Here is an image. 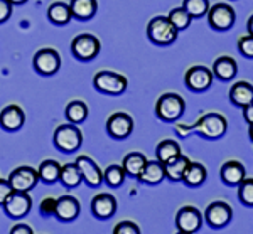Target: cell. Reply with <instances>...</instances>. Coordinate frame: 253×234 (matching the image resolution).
Returning <instances> with one entry per match:
<instances>
[{
  "instance_id": "1",
  "label": "cell",
  "mask_w": 253,
  "mask_h": 234,
  "mask_svg": "<svg viewBox=\"0 0 253 234\" xmlns=\"http://www.w3.org/2000/svg\"><path fill=\"white\" fill-rule=\"evenodd\" d=\"M193 131L206 140H219L228 131V120L221 113H206L193 125Z\"/></svg>"
},
{
  "instance_id": "2",
  "label": "cell",
  "mask_w": 253,
  "mask_h": 234,
  "mask_svg": "<svg viewBox=\"0 0 253 234\" xmlns=\"http://www.w3.org/2000/svg\"><path fill=\"white\" fill-rule=\"evenodd\" d=\"M177 36L179 31L172 26L169 17H164V15H156L154 19H150L147 26V38L156 46H170L175 42Z\"/></svg>"
},
{
  "instance_id": "3",
  "label": "cell",
  "mask_w": 253,
  "mask_h": 234,
  "mask_svg": "<svg viewBox=\"0 0 253 234\" xmlns=\"http://www.w3.org/2000/svg\"><path fill=\"white\" fill-rule=\"evenodd\" d=\"M186 101L177 93H164L156 103V115L166 123H175L184 115Z\"/></svg>"
},
{
  "instance_id": "4",
  "label": "cell",
  "mask_w": 253,
  "mask_h": 234,
  "mask_svg": "<svg viewBox=\"0 0 253 234\" xmlns=\"http://www.w3.org/2000/svg\"><path fill=\"white\" fill-rule=\"evenodd\" d=\"M56 149L64 154H73L81 147L83 143V133L78 128V125L75 123H64L59 125L54 131V137H52Z\"/></svg>"
},
{
  "instance_id": "5",
  "label": "cell",
  "mask_w": 253,
  "mask_h": 234,
  "mask_svg": "<svg viewBox=\"0 0 253 234\" xmlns=\"http://www.w3.org/2000/svg\"><path fill=\"white\" fill-rule=\"evenodd\" d=\"M93 86L96 91L108 94V96H118V94L125 93L128 81L125 76L118 75V73L108 71V69H101L93 78Z\"/></svg>"
},
{
  "instance_id": "6",
  "label": "cell",
  "mask_w": 253,
  "mask_h": 234,
  "mask_svg": "<svg viewBox=\"0 0 253 234\" xmlns=\"http://www.w3.org/2000/svg\"><path fill=\"white\" fill-rule=\"evenodd\" d=\"M100 39L93 34H80L71 40V54L78 61H93L100 54Z\"/></svg>"
},
{
  "instance_id": "7",
  "label": "cell",
  "mask_w": 253,
  "mask_h": 234,
  "mask_svg": "<svg viewBox=\"0 0 253 234\" xmlns=\"http://www.w3.org/2000/svg\"><path fill=\"white\" fill-rule=\"evenodd\" d=\"M208 17V24H210L211 29L214 31H230L231 27L235 26L236 20V12L230 3H216V5L210 7L206 14Z\"/></svg>"
},
{
  "instance_id": "8",
  "label": "cell",
  "mask_w": 253,
  "mask_h": 234,
  "mask_svg": "<svg viewBox=\"0 0 253 234\" xmlns=\"http://www.w3.org/2000/svg\"><path fill=\"white\" fill-rule=\"evenodd\" d=\"M32 66H34L38 75L52 76V75H56L61 68V56H59V52L52 47L39 49V51L34 54Z\"/></svg>"
},
{
  "instance_id": "9",
  "label": "cell",
  "mask_w": 253,
  "mask_h": 234,
  "mask_svg": "<svg viewBox=\"0 0 253 234\" xmlns=\"http://www.w3.org/2000/svg\"><path fill=\"white\" fill-rule=\"evenodd\" d=\"M233 219V209L223 200L211 202L205 211V221L211 229H223Z\"/></svg>"
},
{
  "instance_id": "10",
  "label": "cell",
  "mask_w": 253,
  "mask_h": 234,
  "mask_svg": "<svg viewBox=\"0 0 253 234\" xmlns=\"http://www.w3.org/2000/svg\"><path fill=\"white\" fill-rule=\"evenodd\" d=\"M214 79V75L211 69H208L206 66H193L187 69L184 76L186 88L193 93H203L206 89L211 88Z\"/></svg>"
},
{
  "instance_id": "11",
  "label": "cell",
  "mask_w": 253,
  "mask_h": 234,
  "mask_svg": "<svg viewBox=\"0 0 253 234\" xmlns=\"http://www.w3.org/2000/svg\"><path fill=\"white\" fill-rule=\"evenodd\" d=\"M2 207L5 211L7 217H10V219H22V217H26L31 212L32 197L29 195V192L14 191Z\"/></svg>"
},
{
  "instance_id": "12",
  "label": "cell",
  "mask_w": 253,
  "mask_h": 234,
  "mask_svg": "<svg viewBox=\"0 0 253 234\" xmlns=\"http://www.w3.org/2000/svg\"><path fill=\"white\" fill-rule=\"evenodd\" d=\"M107 131L115 140H125L133 131V118L124 112L110 115V118L107 120Z\"/></svg>"
},
{
  "instance_id": "13",
  "label": "cell",
  "mask_w": 253,
  "mask_h": 234,
  "mask_svg": "<svg viewBox=\"0 0 253 234\" xmlns=\"http://www.w3.org/2000/svg\"><path fill=\"white\" fill-rule=\"evenodd\" d=\"M175 226H177L179 233L194 234L203 226V214L199 212V209L193 206H184L179 209L177 216H175Z\"/></svg>"
},
{
  "instance_id": "14",
  "label": "cell",
  "mask_w": 253,
  "mask_h": 234,
  "mask_svg": "<svg viewBox=\"0 0 253 234\" xmlns=\"http://www.w3.org/2000/svg\"><path fill=\"white\" fill-rule=\"evenodd\" d=\"M75 162L81 172L83 182L86 184L88 187L98 189L101 184H103V172H101V169L98 167V163H95V160L89 158L88 155H80Z\"/></svg>"
},
{
  "instance_id": "15",
  "label": "cell",
  "mask_w": 253,
  "mask_h": 234,
  "mask_svg": "<svg viewBox=\"0 0 253 234\" xmlns=\"http://www.w3.org/2000/svg\"><path fill=\"white\" fill-rule=\"evenodd\" d=\"M9 182L14 187V191H22L29 192L36 187V184L39 182V174L38 170H34L32 167H19L14 172H10Z\"/></svg>"
},
{
  "instance_id": "16",
  "label": "cell",
  "mask_w": 253,
  "mask_h": 234,
  "mask_svg": "<svg viewBox=\"0 0 253 234\" xmlns=\"http://www.w3.org/2000/svg\"><path fill=\"white\" fill-rule=\"evenodd\" d=\"M91 212L98 219H110L117 212V199L108 192L96 194L91 200Z\"/></svg>"
},
{
  "instance_id": "17",
  "label": "cell",
  "mask_w": 253,
  "mask_h": 234,
  "mask_svg": "<svg viewBox=\"0 0 253 234\" xmlns=\"http://www.w3.org/2000/svg\"><path fill=\"white\" fill-rule=\"evenodd\" d=\"M26 113L19 105H9L0 112V126L5 131H17L24 126Z\"/></svg>"
},
{
  "instance_id": "18",
  "label": "cell",
  "mask_w": 253,
  "mask_h": 234,
  "mask_svg": "<svg viewBox=\"0 0 253 234\" xmlns=\"http://www.w3.org/2000/svg\"><path fill=\"white\" fill-rule=\"evenodd\" d=\"M80 216V202L73 195H61L56 200V217L61 223H71Z\"/></svg>"
},
{
  "instance_id": "19",
  "label": "cell",
  "mask_w": 253,
  "mask_h": 234,
  "mask_svg": "<svg viewBox=\"0 0 253 234\" xmlns=\"http://www.w3.org/2000/svg\"><path fill=\"white\" fill-rule=\"evenodd\" d=\"M219 175H221L223 184L230 187H236L242 180L247 177V172H245V167L242 162L238 160H228V162L223 163L221 170H219Z\"/></svg>"
},
{
  "instance_id": "20",
  "label": "cell",
  "mask_w": 253,
  "mask_h": 234,
  "mask_svg": "<svg viewBox=\"0 0 253 234\" xmlns=\"http://www.w3.org/2000/svg\"><path fill=\"white\" fill-rule=\"evenodd\" d=\"M213 75L214 78H218L219 81H231L235 79V76L238 75V64L233 57L230 56H219L213 64Z\"/></svg>"
},
{
  "instance_id": "21",
  "label": "cell",
  "mask_w": 253,
  "mask_h": 234,
  "mask_svg": "<svg viewBox=\"0 0 253 234\" xmlns=\"http://www.w3.org/2000/svg\"><path fill=\"white\" fill-rule=\"evenodd\" d=\"M166 179V172H164V163L159 162V160H147L144 170H142L140 177L137 180H140L142 184L147 186H157L162 180Z\"/></svg>"
},
{
  "instance_id": "22",
  "label": "cell",
  "mask_w": 253,
  "mask_h": 234,
  "mask_svg": "<svg viewBox=\"0 0 253 234\" xmlns=\"http://www.w3.org/2000/svg\"><path fill=\"white\" fill-rule=\"evenodd\" d=\"M191 160L186 155H177V157L170 158L169 162L164 163V172H166V179H169L170 182H182L184 177V172L189 165Z\"/></svg>"
},
{
  "instance_id": "23",
  "label": "cell",
  "mask_w": 253,
  "mask_h": 234,
  "mask_svg": "<svg viewBox=\"0 0 253 234\" xmlns=\"http://www.w3.org/2000/svg\"><path fill=\"white\" fill-rule=\"evenodd\" d=\"M230 101L238 108H243L253 101V86L247 81H238L230 88Z\"/></svg>"
},
{
  "instance_id": "24",
  "label": "cell",
  "mask_w": 253,
  "mask_h": 234,
  "mask_svg": "<svg viewBox=\"0 0 253 234\" xmlns=\"http://www.w3.org/2000/svg\"><path fill=\"white\" fill-rule=\"evenodd\" d=\"M147 163V157L142 152H130L128 155H125L124 162H122V167H124L126 177L130 179H138L144 170Z\"/></svg>"
},
{
  "instance_id": "25",
  "label": "cell",
  "mask_w": 253,
  "mask_h": 234,
  "mask_svg": "<svg viewBox=\"0 0 253 234\" xmlns=\"http://www.w3.org/2000/svg\"><path fill=\"white\" fill-rule=\"evenodd\" d=\"M69 7H71L73 19L89 20L95 17L98 10V2L96 0H69Z\"/></svg>"
},
{
  "instance_id": "26",
  "label": "cell",
  "mask_w": 253,
  "mask_h": 234,
  "mask_svg": "<svg viewBox=\"0 0 253 234\" xmlns=\"http://www.w3.org/2000/svg\"><path fill=\"white\" fill-rule=\"evenodd\" d=\"M47 19H49V22L54 24V26H66V24H69L73 19L69 3H64V2L51 3L47 9Z\"/></svg>"
},
{
  "instance_id": "27",
  "label": "cell",
  "mask_w": 253,
  "mask_h": 234,
  "mask_svg": "<svg viewBox=\"0 0 253 234\" xmlns=\"http://www.w3.org/2000/svg\"><path fill=\"white\" fill-rule=\"evenodd\" d=\"M206 177H208V170L203 163L189 162V165H187V169L184 172V177H182V182L187 187H199L206 182Z\"/></svg>"
},
{
  "instance_id": "28",
  "label": "cell",
  "mask_w": 253,
  "mask_h": 234,
  "mask_svg": "<svg viewBox=\"0 0 253 234\" xmlns=\"http://www.w3.org/2000/svg\"><path fill=\"white\" fill-rule=\"evenodd\" d=\"M181 154H182L181 145L175 140H170V138H166V140L159 142L156 147V158L162 163L169 162L170 158L177 157V155H181Z\"/></svg>"
},
{
  "instance_id": "29",
  "label": "cell",
  "mask_w": 253,
  "mask_h": 234,
  "mask_svg": "<svg viewBox=\"0 0 253 234\" xmlns=\"http://www.w3.org/2000/svg\"><path fill=\"white\" fill-rule=\"evenodd\" d=\"M88 105L84 101L75 100L71 103L66 105V110H64V115H66L69 123H75V125H80V123H84L88 118Z\"/></svg>"
},
{
  "instance_id": "30",
  "label": "cell",
  "mask_w": 253,
  "mask_h": 234,
  "mask_svg": "<svg viewBox=\"0 0 253 234\" xmlns=\"http://www.w3.org/2000/svg\"><path fill=\"white\" fill-rule=\"evenodd\" d=\"M81 172L78 169V165L75 163H66V165H61V175H59V182L63 184L66 189H75L81 184Z\"/></svg>"
},
{
  "instance_id": "31",
  "label": "cell",
  "mask_w": 253,
  "mask_h": 234,
  "mask_svg": "<svg viewBox=\"0 0 253 234\" xmlns=\"http://www.w3.org/2000/svg\"><path fill=\"white\" fill-rule=\"evenodd\" d=\"M38 174L39 180H42L44 184H56L61 175V163L56 160H44L39 165Z\"/></svg>"
},
{
  "instance_id": "32",
  "label": "cell",
  "mask_w": 253,
  "mask_h": 234,
  "mask_svg": "<svg viewBox=\"0 0 253 234\" xmlns=\"http://www.w3.org/2000/svg\"><path fill=\"white\" fill-rule=\"evenodd\" d=\"M125 179H126V174H125L124 167L118 165V163L108 165L107 170L103 172V182L107 184L108 187H112V189L120 187L122 184L125 182Z\"/></svg>"
},
{
  "instance_id": "33",
  "label": "cell",
  "mask_w": 253,
  "mask_h": 234,
  "mask_svg": "<svg viewBox=\"0 0 253 234\" xmlns=\"http://www.w3.org/2000/svg\"><path fill=\"white\" fill-rule=\"evenodd\" d=\"M182 7L193 19H199L210 10V0H182Z\"/></svg>"
},
{
  "instance_id": "34",
  "label": "cell",
  "mask_w": 253,
  "mask_h": 234,
  "mask_svg": "<svg viewBox=\"0 0 253 234\" xmlns=\"http://www.w3.org/2000/svg\"><path fill=\"white\" fill-rule=\"evenodd\" d=\"M169 20L172 22V26L177 29V31H184L191 26V22H193V17H191L189 14H187V10L184 7H179V9H172L169 12Z\"/></svg>"
},
{
  "instance_id": "35",
  "label": "cell",
  "mask_w": 253,
  "mask_h": 234,
  "mask_svg": "<svg viewBox=\"0 0 253 234\" xmlns=\"http://www.w3.org/2000/svg\"><path fill=\"white\" fill-rule=\"evenodd\" d=\"M238 199L243 206L253 207V179L245 177L242 182L238 184Z\"/></svg>"
},
{
  "instance_id": "36",
  "label": "cell",
  "mask_w": 253,
  "mask_h": 234,
  "mask_svg": "<svg viewBox=\"0 0 253 234\" xmlns=\"http://www.w3.org/2000/svg\"><path fill=\"white\" fill-rule=\"evenodd\" d=\"M238 51L242 52L245 57H248V59H253V36L252 34H247L238 39Z\"/></svg>"
},
{
  "instance_id": "37",
  "label": "cell",
  "mask_w": 253,
  "mask_h": 234,
  "mask_svg": "<svg viewBox=\"0 0 253 234\" xmlns=\"http://www.w3.org/2000/svg\"><path fill=\"white\" fill-rule=\"evenodd\" d=\"M113 234H140V228L133 221H122L113 228Z\"/></svg>"
},
{
  "instance_id": "38",
  "label": "cell",
  "mask_w": 253,
  "mask_h": 234,
  "mask_svg": "<svg viewBox=\"0 0 253 234\" xmlns=\"http://www.w3.org/2000/svg\"><path fill=\"white\" fill-rule=\"evenodd\" d=\"M56 200L58 199H54V197H46L39 206L41 216H44V217L56 216Z\"/></svg>"
},
{
  "instance_id": "39",
  "label": "cell",
  "mask_w": 253,
  "mask_h": 234,
  "mask_svg": "<svg viewBox=\"0 0 253 234\" xmlns=\"http://www.w3.org/2000/svg\"><path fill=\"white\" fill-rule=\"evenodd\" d=\"M12 192H14V187L10 186L9 179H7V180L0 179V206H3V204H5V200L12 195Z\"/></svg>"
},
{
  "instance_id": "40",
  "label": "cell",
  "mask_w": 253,
  "mask_h": 234,
  "mask_svg": "<svg viewBox=\"0 0 253 234\" xmlns=\"http://www.w3.org/2000/svg\"><path fill=\"white\" fill-rule=\"evenodd\" d=\"M12 3L9 0H0V24L7 22L12 15Z\"/></svg>"
},
{
  "instance_id": "41",
  "label": "cell",
  "mask_w": 253,
  "mask_h": 234,
  "mask_svg": "<svg viewBox=\"0 0 253 234\" xmlns=\"http://www.w3.org/2000/svg\"><path fill=\"white\" fill-rule=\"evenodd\" d=\"M32 233H34L32 228L27 224H15L14 228L10 229V234H32Z\"/></svg>"
},
{
  "instance_id": "42",
  "label": "cell",
  "mask_w": 253,
  "mask_h": 234,
  "mask_svg": "<svg viewBox=\"0 0 253 234\" xmlns=\"http://www.w3.org/2000/svg\"><path fill=\"white\" fill-rule=\"evenodd\" d=\"M243 112V120L250 125V123H253V101L252 103H248L247 106H243L242 108Z\"/></svg>"
},
{
  "instance_id": "43",
  "label": "cell",
  "mask_w": 253,
  "mask_h": 234,
  "mask_svg": "<svg viewBox=\"0 0 253 234\" xmlns=\"http://www.w3.org/2000/svg\"><path fill=\"white\" fill-rule=\"evenodd\" d=\"M175 131H177L179 137L186 138L187 135L193 131V125H181V123H179V125H175Z\"/></svg>"
},
{
  "instance_id": "44",
  "label": "cell",
  "mask_w": 253,
  "mask_h": 234,
  "mask_svg": "<svg viewBox=\"0 0 253 234\" xmlns=\"http://www.w3.org/2000/svg\"><path fill=\"white\" fill-rule=\"evenodd\" d=\"M247 29H248V34H252V36H253V14L250 15V19H248V22H247Z\"/></svg>"
},
{
  "instance_id": "45",
  "label": "cell",
  "mask_w": 253,
  "mask_h": 234,
  "mask_svg": "<svg viewBox=\"0 0 253 234\" xmlns=\"http://www.w3.org/2000/svg\"><path fill=\"white\" fill-rule=\"evenodd\" d=\"M12 5H22V3H26L27 0H9Z\"/></svg>"
},
{
  "instance_id": "46",
  "label": "cell",
  "mask_w": 253,
  "mask_h": 234,
  "mask_svg": "<svg viewBox=\"0 0 253 234\" xmlns=\"http://www.w3.org/2000/svg\"><path fill=\"white\" fill-rule=\"evenodd\" d=\"M248 137H250V140L253 142V123L248 125Z\"/></svg>"
}]
</instances>
